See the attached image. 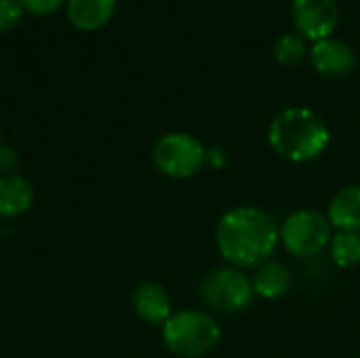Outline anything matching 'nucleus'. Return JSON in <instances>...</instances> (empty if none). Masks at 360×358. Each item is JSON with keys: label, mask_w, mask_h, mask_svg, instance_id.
<instances>
[{"label": "nucleus", "mask_w": 360, "mask_h": 358, "mask_svg": "<svg viewBox=\"0 0 360 358\" xmlns=\"http://www.w3.org/2000/svg\"><path fill=\"white\" fill-rule=\"evenodd\" d=\"M268 141L281 158L289 162H310L327 150L331 133L314 110L293 106L272 118Z\"/></svg>", "instance_id": "f03ea898"}, {"label": "nucleus", "mask_w": 360, "mask_h": 358, "mask_svg": "<svg viewBox=\"0 0 360 358\" xmlns=\"http://www.w3.org/2000/svg\"><path fill=\"white\" fill-rule=\"evenodd\" d=\"M15 167H17V152L8 146H2L0 148V171H2V175L15 173Z\"/></svg>", "instance_id": "a211bd4d"}, {"label": "nucleus", "mask_w": 360, "mask_h": 358, "mask_svg": "<svg viewBox=\"0 0 360 358\" xmlns=\"http://www.w3.org/2000/svg\"><path fill=\"white\" fill-rule=\"evenodd\" d=\"M331 224L325 213L314 209H300L291 213L281 226V241L295 257H314L331 243Z\"/></svg>", "instance_id": "423d86ee"}, {"label": "nucleus", "mask_w": 360, "mask_h": 358, "mask_svg": "<svg viewBox=\"0 0 360 358\" xmlns=\"http://www.w3.org/2000/svg\"><path fill=\"white\" fill-rule=\"evenodd\" d=\"M281 241V228L274 217L253 205H240L226 211L215 230V243L221 257L234 268H257L268 262Z\"/></svg>", "instance_id": "f257e3e1"}, {"label": "nucleus", "mask_w": 360, "mask_h": 358, "mask_svg": "<svg viewBox=\"0 0 360 358\" xmlns=\"http://www.w3.org/2000/svg\"><path fill=\"white\" fill-rule=\"evenodd\" d=\"M356 53L354 49L338 38H325L312 44L310 49V63L314 70L327 78H344L356 68Z\"/></svg>", "instance_id": "6e6552de"}, {"label": "nucleus", "mask_w": 360, "mask_h": 358, "mask_svg": "<svg viewBox=\"0 0 360 358\" xmlns=\"http://www.w3.org/2000/svg\"><path fill=\"white\" fill-rule=\"evenodd\" d=\"M34 205V186L19 173L0 175V217H19Z\"/></svg>", "instance_id": "9d476101"}, {"label": "nucleus", "mask_w": 360, "mask_h": 358, "mask_svg": "<svg viewBox=\"0 0 360 358\" xmlns=\"http://www.w3.org/2000/svg\"><path fill=\"white\" fill-rule=\"evenodd\" d=\"M293 25L306 40L319 42L331 38L340 23V8L335 0H293Z\"/></svg>", "instance_id": "0eeeda50"}, {"label": "nucleus", "mask_w": 360, "mask_h": 358, "mask_svg": "<svg viewBox=\"0 0 360 358\" xmlns=\"http://www.w3.org/2000/svg\"><path fill=\"white\" fill-rule=\"evenodd\" d=\"M165 346L181 358H202L221 340L217 321L202 310H179L162 325Z\"/></svg>", "instance_id": "7ed1b4c3"}, {"label": "nucleus", "mask_w": 360, "mask_h": 358, "mask_svg": "<svg viewBox=\"0 0 360 358\" xmlns=\"http://www.w3.org/2000/svg\"><path fill=\"white\" fill-rule=\"evenodd\" d=\"M327 219L338 232L360 230V186H346L331 198Z\"/></svg>", "instance_id": "ddd939ff"}, {"label": "nucleus", "mask_w": 360, "mask_h": 358, "mask_svg": "<svg viewBox=\"0 0 360 358\" xmlns=\"http://www.w3.org/2000/svg\"><path fill=\"white\" fill-rule=\"evenodd\" d=\"M251 285H253L255 295H259L264 300H278L289 293V289L293 285V276L285 264L268 260L255 268V272L251 276Z\"/></svg>", "instance_id": "f8f14e48"}, {"label": "nucleus", "mask_w": 360, "mask_h": 358, "mask_svg": "<svg viewBox=\"0 0 360 358\" xmlns=\"http://www.w3.org/2000/svg\"><path fill=\"white\" fill-rule=\"evenodd\" d=\"M25 11L17 0H0V32L15 27Z\"/></svg>", "instance_id": "dca6fc26"}, {"label": "nucleus", "mask_w": 360, "mask_h": 358, "mask_svg": "<svg viewBox=\"0 0 360 358\" xmlns=\"http://www.w3.org/2000/svg\"><path fill=\"white\" fill-rule=\"evenodd\" d=\"M0 148H2V131H0Z\"/></svg>", "instance_id": "6ab92c4d"}, {"label": "nucleus", "mask_w": 360, "mask_h": 358, "mask_svg": "<svg viewBox=\"0 0 360 358\" xmlns=\"http://www.w3.org/2000/svg\"><path fill=\"white\" fill-rule=\"evenodd\" d=\"M329 253L338 268H352L360 264V234L338 232L329 243Z\"/></svg>", "instance_id": "4468645a"}, {"label": "nucleus", "mask_w": 360, "mask_h": 358, "mask_svg": "<svg viewBox=\"0 0 360 358\" xmlns=\"http://www.w3.org/2000/svg\"><path fill=\"white\" fill-rule=\"evenodd\" d=\"M152 160L162 175L188 179L207 165V148L190 133H167L154 143Z\"/></svg>", "instance_id": "20e7f679"}, {"label": "nucleus", "mask_w": 360, "mask_h": 358, "mask_svg": "<svg viewBox=\"0 0 360 358\" xmlns=\"http://www.w3.org/2000/svg\"><path fill=\"white\" fill-rule=\"evenodd\" d=\"M133 310L135 314L150 325H165L171 312V295L160 283H141L133 291Z\"/></svg>", "instance_id": "1a4fd4ad"}, {"label": "nucleus", "mask_w": 360, "mask_h": 358, "mask_svg": "<svg viewBox=\"0 0 360 358\" xmlns=\"http://www.w3.org/2000/svg\"><path fill=\"white\" fill-rule=\"evenodd\" d=\"M116 11V0H68L65 15L70 23L82 32L103 27Z\"/></svg>", "instance_id": "9b49d317"}, {"label": "nucleus", "mask_w": 360, "mask_h": 358, "mask_svg": "<svg viewBox=\"0 0 360 358\" xmlns=\"http://www.w3.org/2000/svg\"><path fill=\"white\" fill-rule=\"evenodd\" d=\"M308 40L304 36H300L297 32H289V34H283L276 44H274V57L278 63L283 65H300L306 55H308Z\"/></svg>", "instance_id": "2eb2a0df"}, {"label": "nucleus", "mask_w": 360, "mask_h": 358, "mask_svg": "<svg viewBox=\"0 0 360 358\" xmlns=\"http://www.w3.org/2000/svg\"><path fill=\"white\" fill-rule=\"evenodd\" d=\"M251 279L234 266H224L211 270L200 285L202 302L219 314H238L247 310L253 302Z\"/></svg>", "instance_id": "39448f33"}, {"label": "nucleus", "mask_w": 360, "mask_h": 358, "mask_svg": "<svg viewBox=\"0 0 360 358\" xmlns=\"http://www.w3.org/2000/svg\"><path fill=\"white\" fill-rule=\"evenodd\" d=\"M21 4V8L25 13L44 17V15H53L55 11H59L68 0H17Z\"/></svg>", "instance_id": "f3484780"}]
</instances>
